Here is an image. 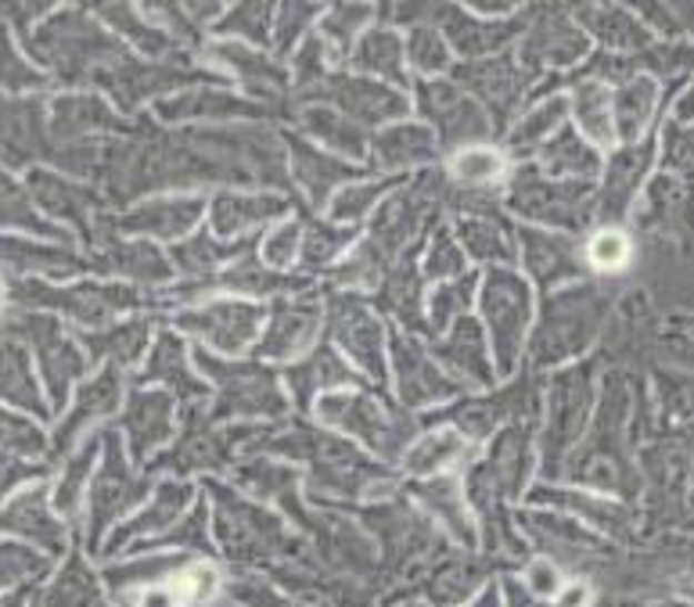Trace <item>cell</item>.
Returning a JSON list of instances; mask_svg holds the SVG:
<instances>
[{"mask_svg": "<svg viewBox=\"0 0 694 607\" xmlns=\"http://www.w3.org/2000/svg\"><path fill=\"white\" fill-rule=\"evenodd\" d=\"M418 104L435 127H440L443 141H467L479 144V136L486 133V115L479 112L475 101H467L457 87L450 83H421L418 87Z\"/></svg>", "mask_w": 694, "mask_h": 607, "instance_id": "cell-4", "label": "cell"}, {"mask_svg": "<svg viewBox=\"0 0 694 607\" xmlns=\"http://www.w3.org/2000/svg\"><path fill=\"white\" fill-rule=\"evenodd\" d=\"M173 428V403L162 396V392H141L130 403V417H127V435L133 453H148L155 449Z\"/></svg>", "mask_w": 694, "mask_h": 607, "instance_id": "cell-11", "label": "cell"}, {"mask_svg": "<svg viewBox=\"0 0 694 607\" xmlns=\"http://www.w3.org/2000/svg\"><path fill=\"white\" fill-rule=\"evenodd\" d=\"M316 327H321L316 306H295V302L292 306H278L263 324L260 353L270 360H292L316 338Z\"/></svg>", "mask_w": 694, "mask_h": 607, "instance_id": "cell-8", "label": "cell"}, {"mask_svg": "<svg viewBox=\"0 0 694 607\" xmlns=\"http://www.w3.org/2000/svg\"><path fill=\"white\" fill-rule=\"evenodd\" d=\"M374 151H379V159L389 165V170H406V165L435 159L440 144H435L432 130L403 123V127H392L389 133H382L379 141H374Z\"/></svg>", "mask_w": 694, "mask_h": 607, "instance_id": "cell-14", "label": "cell"}, {"mask_svg": "<svg viewBox=\"0 0 694 607\" xmlns=\"http://www.w3.org/2000/svg\"><path fill=\"white\" fill-rule=\"evenodd\" d=\"M306 130H310V136L324 141L328 148L342 151V155L364 159V151H368V141H364V133H360V127L335 109H310Z\"/></svg>", "mask_w": 694, "mask_h": 607, "instance_id": "cell-16", "label": "cell"}, {"mask_svg": "<svg viewBox=\"0 0 694 607\" xmlns=\"http://www.w3.org/2000/svg\"><path fill=\"white\" fill-rule=\"evenodd\" d=\"M335 335L342 348L350 353L368 374L382 377L385 374V331L382 321L360 302H339L335 306Z\"/></svg>", "mask_w": 694, "mask_h": 607, "instance_id": "cell-6", "label": "cell"}, {"mask_svg": "<svg viewBox=\"0 0 694 607\" xmlns=\"http://www.w3.org/2000/svg\"><path fill=\"white\" fill-rule=\"evenodd\" d=\"M299 252H303V226H299L295 220L274 226L266 237H263V263L274 266V270H289L295 266Z\"/></svg>", "mask_w": 694, "mask_h": 607, "instance_id": "cell-27", "label": "cell"}, {"mask_svg": "<svg viewBox=\"0 0 694 607\" xmlns=\"http://www.w3.org/2000/svg\"><path fill=\"white\" fill-rule=\"evenodd\" d=\"M652 98H655V87L652 83L641 80V83L626 87L623 94L612 101V123H615V130L623 133V136L637 133L644 127L647 112H652Z\"/></svg>", "mask_w": 694, "mask_h": 607, "instance_id": "cell-22", "label": "cell"}, {"mask_svg": "<svg viewBox=\"0 0 694 607\" xmlns=\"http://www.w3.org/2000/svg\"><path fill=\"white\" fill-rule=\"evenodd\" d=\"M223 382H228L223 385V399H228V406L238 409V414L266 417V414H281L284 409L281 392L260 371H238V374L231 371V374H223Z\"/></svg>", "mask_w": 694, "mask_h": 607, "instance_id": "cell-13", "label": "cell"}, {"mask_svg": "<svg viewBox=\"0 0 694 607\" xmlns=\"http://www.w3.org/2000/svg\"><path fill=\"white\" fill-rule=\"evenodd\" d=\"M266 324V310H260L255 302H238V299H223V302H209L199 313H191L180 321V327L199 335L209 342L217 353H241Z\"/></svg>", "mask_w": 694, "mask_h": 607, "instance_id": "cell-2", "label": "cell"}, {"mask_svg": "<svg viewBox=\"0 0 694 607\" xmlns=\"http://www.w3.org/2000/svg\"><path fill=\"white\" fill-rule=\"evenodd\" d=\"M472 292H475V277L443 281L440 287H435V295H432V324L446 327L457 313L467 310V299H472Z\"/></svg>", "mask_w": 694, "mask_h": 607, "instance_id": "cell-29", "label": "cell"}, {"mask_svg": "<svg viewBox=\"0 0 694 607\" xmlns=\"http://www.w3.org/2000/svg\"><path fill=\"white\" fill-rule=\"evenodd\" d=\"M461 453H467V438L457 432V428H440V432H429L425 438H418V443L406 449V467H414V472H440V467L454 464Z\"/></svg>", "mask_w": 694, "mask_h": 607, "instance_id": "cell-17", "label": "cell"}, {"mask_svg": "<svg viewBox=\"0 0 694 607\" xmlns=\"http://www.w3.org/2000/svg\"><path fill=\"white\" fill-rule=\"evenodd\" d=\"M403 54H406V62H411L418 72H425V75H440L450 65L446 40L440 37V29H432V26L414 29L411 40L403 43Z\"/></svg>", "mask_w": 694, "mask_h": 607, "instance_id": "cell-21", "label": "cell"}, {"mask_svg": "<svg viewBox=\"0 0 694 607\" xmlns=\"http://www.w3.org/2000/svg\"><path fill=\"white\" fill-rule=\"evenodd\" d=\"M576 119L583 133L594 144H612L615 141V123H612V94L601 83H586L576 94Z\"/></svg>", "mask_w": 694, "mask_h": 607, "instance_id": "cell-18", "label": "cell"}, {"mask_svg": "<svg viewBox=\"0 0 694 607\" xmlns=\"http://www.w3.org/2000/svg\"><path fill=\"white\" fill-rule=\"evenodd\" d=\"M464 270V252L461 245L450 234H440L432 241V252H429V260H425V273L429 277H440V284L446 277H454V273Z\"/></svg>", "mask_w": 694, "mask_h": 607, "instance_id": "cell-31", "label": "cell"}, {"mask_svg": "<svg viewBox=\"0 0 694 607\" xmlns=\"http://www.w3.org/2000/svg\"><path fill=\"white\" fill-rule=\"evenodd\" d=\"M335 382H350V371H342V360H335V353H316L310 363H299L292 367V385L310 396L321 385H335Z\"/></svg>", "mask_w": 694, "mask_h": 607, "instance_id": "cell-26", "label": "cell"}, {"mask_svg": "<svg viewBox=\"0 0 694 607\" xmlns=\"http://www.w3.org/2000/svg\"><path fill=\"white\" fill-rule=\"evenodd\" d=\"M392 367H396V388L406 403H435V399H450L457 392V385L435 367V363L421 353L414 342L396 338L392 342Z\"/></svg>", "mask_w": 694, "mask_h": 607, "instance_id": "cell-5", "label": "cell"}, {"mask_svg": "<svg viewBox=\"0 0 694 607\" xmlns=\"http://www.w3.org/2000/svg\"><path fill=\"white\" fill-rule=\"evenodd\" d=\"M504 173V159L486 144H467L454 155V176L467 188H490Z\"/></svg>", "mask_w": 694, "mask_h": 607, "instance_id": "cell-20", "label": "cell"}, {"mask_svg": "<svg viewBox=\"0 0 694 607\" xmlns=\"http://www.w3.org/2000/svg\"><path fill=\"white\" fill-rule=\"evenodd\" d=\"M557 119H562V101H551V104H543V109H536L530 119H525L522 127H515V133H511V148H525V144H536V141H543V136H547L551 130H554V123Z\"/></svg>", "mask_w": 694, "mask_h": 607, "instance_id": "cell-32", "label": "cell"}, {"mask_svg": "<svg viewBox=\"0 0 694 607\" xmlns=\"http://www.w3.org/2000/svg\"><path fill=\"white\" fill-rule=\"evenodd\" d=\"M281 212H284V202L263 199V194H220V199L209 205L217 237L245 234L249 226H260L270 216H281Z\"/></svg>", "mask_w": 694, "mask_h": 607, "instance_id": "cell-10", "label": "cell"}, {"mask_svg": "<svg viewBox=\"0 0 694 607\" xmlns=\"http://www.w3.org/2000/svg\"><path fill=\"white\" fill-rule=\"evenodd\" d=\"M586 260H591L597 270H618L626 266L630 260V241L623 231H612V226H605V231H597L591 237V245H586Z\"/></svg>", "mask_w": 694, "mask_h": 607, "instance_id": "cell-30", "label": "cell"}, {"mask_svg": "<svg viewBox=\"0 0 694 607\" xmlns=\"http://www.w3.org/2000/svg\"><path fill=\"white\" fill-rule=\"evenodd\" d=\"M392 184H356V188H345L335 202H331V223H342V226H350L356 223L360 216H364L368 209H374L382 202V194L389 191Z\"/></svg>", "mask_w": 694, "mask_h": 607, "instance_id": "cell-28", "label": "cell"}, {"mask_svg": "<svg viewBox=\"0 0 694 607\" xmlns=\"http://www.w3.org/2000/svg\"><path fill=\"white\" fill-rule=\"evenodd\" d=\"M148 377H155V382H170L173 388H199L194 385V377L191 371L184 367V345H180L173 335H162L159 348L152 353V363H148Z\"/></svg>", "mask_w": 694, "mask_h": 607, "instance_id": "cell-23", "label": "cell"}, {"mask_svg": "<svg viewBox=\"0 0 694 607\" xmlns=\"http://www.w3.org/2000/svg\"><path fill=\"white\" fill-rule=\"evenodd\" d=\"M199 199H155L144 202L141 209H133V216L127 220L130 231L138 234H155V237H184L194 220L202 216Z\"/></svg>", "mask_w": 694, "mask_h": 607, "instance_id": "cell-9", "label": "cell"}, {"mask_svg": "<svg viewBox=\"0 0 694 607\" xmlns=\"http://www.w3.org/2000/svg\"><path fill=\"white\" fill-rule=\"evenodd\" d=\"M547 162H551V170H591L594 159L586 155V148L576 141V136H557V141L547 148Z\"/></svg>", "mask_w": 694, "mask_h": 607, "instance_id": "cell-33", "label": "cell"}, {"mask_svg": "<svg viewBox=\"0 0 694 607\" xmlns=\"http://www.w3.org/2000/svg\"><path fill=\"white\" fill-rule=\"evenodd\" d=\"M316 409H321V417L328 424H339V428H345V432H356L371 449H379V453H389L400 435V424L385 414V406L379 399L364 396V392H331Z\"/></svg>", "mask_w": 694, "mask_h": 607, "instance_id": "cell-3", "label": "cell"}, {"mask_svg": "<svg viewBox=\"0 0 694 607\" xmlns=\"http://www.w3.org/2000/svg\"><path fill=\"white\" fill-rule=\"evenodd\" d=\"M525 586L533 589V597L540 600H557V589H562V579H557L554 565H547V560H536V565L525 571Z\"/></svg>", "mask_w": 694, "mask_h": 607, "instance_id": "cell-34", "label": "cell"}, {"mask_svg": "<svg viewBox=\"0 0 694 607\" xmlns=\"http://www.w3.org/2000/svg\"><path fill=\"white\" fill-rule=\"evenodd\" d=\"M464 249L479 255V260H511V241L504 237V231H496V223L486 220H464L461 226Z\"/></svg>", "mask_w": 694, "mask_h": 607, "instance_id": "cell-25", "label": "cell"}, {"mask_svg": "<svg viewBox=\"0 0 694 607\" xmlns=\"http://www.w3.org/2000/svg\"><path fill=\"white\" fill-rule=\"evenodd\" d=\"M353 226H342V223H316L313 231L306 234L303 241V252H306V263L313 266H324L331 260H339L345 252V245L353 241Z\"/></svg>", "mask_w": 694, "mask_h": 607, "instance_id": "cell-24", "label": "cell"}, {"mask_svg": "<svg viewBox=\"0 0 694 607\" xmlns=\"http://www.w3.org/2000/svg\"><path fill=\"white\" fill-rule=\"evenodd\" d=\"M331 101L339 104L345 119H356V123H385V119H400L406 112V98L400 90L385 87L382 80H342L331 90Z\"/></svg>", "mask_w": 694, "mask_h": 607, "instance_id": "cell-7", "label": "cell"}, {"mask_svg": "<svg viewBox=\"0 0 694 607\" xmlns=\"http://www.w3.org/2000/svg\"><path fill=\"white\" fill-rule=\"evenodd\" d=\"M557 607H586V586H569L562 597H557Z\"/></svg>", "mask_w": 694, "mask_h": 607, "instance_id": "cell-36", "label": "cell"}, {"mask_svg": "<svg viewBox=\"0 0 694 607\" xmlns=\"http://www.w3.org/2000/svg\"><path fill=\"white\" fill-rule=\"evenodd\" d=\"M440 360L446 363L450 371L472 377L475 385H490L493 382V371H490V360H486V345H482L479 327L467 321V316H461V321L454 324V331H450V335L443 338Z\"/></svg>", "mask_w": 694, "mask_h": 607, "instance_id": "cell-12", "label": "cell"}, {"mask_svg": "<svg viewBox=\"0 0 694 607\" xmlns=\"http://www.w3.org/2000/svg\"><path fill=\"white\" fill-rule=\"evenodd\" d=\"M356 65L371 72V75H382V80H392V83H403V40L396 33H389V29H371L356 40Z\"/></svg>", "mask_w": 694, "mask_h": 607, "instance_id": "cell-15", "label": "cell"}, {"mask_svg": "<svg viewBox=\"0 0 694 607\" xmlns=\"http://www.w3.org/2000/svg\"><path fill=\"white\" fill-rule=\"evenodd\" d=\"M177 589H180V594H184L188 600H205V597L217 589V571H213V568H205V565L191 568V571H184V579L177 583Z\"/></svg>", "mask_w": 694, "mask_h": 607, "instance_id": "cell-35", "label": "cell"}, {"mask_svg": "<svg viewBox=\"0 0 694 607\" xmlns=\"http://www.w3.org/2000/svg\"><path fill=\"white\" fill-rule=\"evenodd\" d=\"M482 313H486L496 367L504 374L515 371L519 353L525 345V324H530V287L511 270H493L482 284Z\"/></svg>", "mask_w": 694, "mask_h": 607, "instance_id": "cell-1", "label": "cell"}, {"mask_svg": "<svg viewBox=\"0 0 694 607\" xmlns=\"http://www.w3.org/2000/svg\"><path fill=\"white\" fill-rule=\"evenodd\" d=\"M350 176V170L339 162H331L324 155H316V151H310L306 144H299V162H295V180L310 191L313 202H324L328 191L342 184V180Z\"/></svg>", "mask_w": 694, "mask_h": 607, "instance_id": "cell-19", "label": "cell"}]
</instances>
